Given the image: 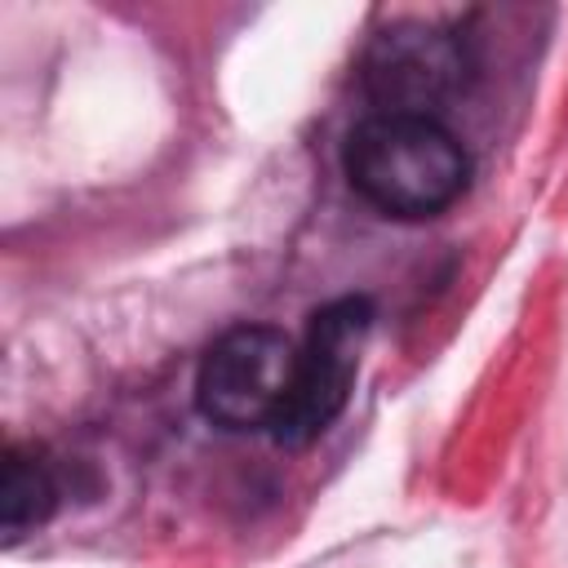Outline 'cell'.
I'll use <instances>...</instances> for the list:
<instances>
[{
	"mask_svg": "<svg viewBox=\"0 0 568 568\" xmlns=\"http://www.w3.org/2000/svg\"><path fill=\"white\" fill-rule=\"evenodd\" d=\"M346 178L390 217H435L466 191L470 160L435 115L377 111L346 138Z\"/></svg>",
	"mask_w": 568,
	"mask_h": 568,
	"instance_id": "1",
	"label": "cell"
},
{
	"mask_svg": "<svg viewBox=\"0 0 568 568\" xmlns=\"http://www.w3.org/2000/svg\"><path fill=\"white\" fill-rule=\"evenodd\" d=\"M364 89L382 111L395 115H430L444 98L462 89L466 75V49L457 36L422 22L390 27L373 36L359 62Z\"/></svg>",
	"mask_w": 568,
	"mask_h": 568,
	"instance_id": "4",
	"label": "cell"
},
{
	"mask_svg": "<svg viewBox=\"0 0 568 568\" xmlns=\"http://www.w3.org/2000/svg\"><path fill=\"white\" fill-rule=\"evenodd\" d=\"M58 501V488H53V475L44 470V462L36 457H22V453H9L4 462V479H0V519H4V532L18 537L22 528H36L49 519Z\"/></svg>",
	"mask_w": 568,
	"mask_h": 568,
	"instance_id": "5",
	"label": "cell"
},
{
	"mask_svg": "<svg viewBox=\"0 0 568 568\" xmlns=\"http://www.w3.org/2000/svg\"><path fill=\"white\" fill-rule=\"evenodd\" d=\"M297 368V342L271 324H240L222 333L200 373L195 399L200 413L226 430H257L275 426Z\"/></svg>",
	"mask_w": 568,
	"mask_h": 568,
	"instance_id": "3",
	"label": "cell"
},
{
	"mask_svg": "<svg viewBox=\"0 0 568 568\" xmlns=\"http://www.w3.org/2000/svg\"><path fill=\"white\" fill-rule=\"evenodd\" d=\"M368 328H373L368 297H337L311 315V328L297 342V368H293L288 399L271 426L275 444L302 448L342 417L355 373H359Z\"/></svg>",
	"mask_w": 568,
	"mask_h": 568,
	"instance_id": "2",
	"label": "cell"
}]
</instances>
